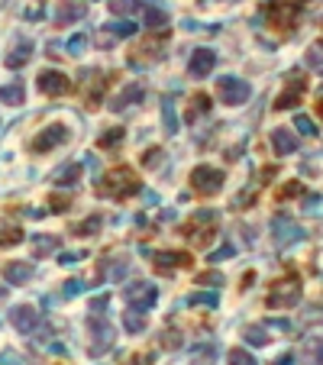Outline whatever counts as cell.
I'll list each match as a JSON object with an SVG mask.
<instances>
[{"label": "cell", "instance_id": "9c48e42d", "mask_svg": "<svg viewBox=\"0 0 323 365\" xmlns=\"http://www.w3.org/2000/svg\"><path fill=\"white\" fill-rule=\"evenodd\" d=\"M123 300L136 310H149L158 300V288L156 285H149V281H133V285L123 288Z\"/></svg>", "mask_w": 323, "mask_h": 365}, {"label": "cell", "instance_id": "4fadbf2b", "mask_svg": "<svg viewBox=\"0 0 323 365\" xmlns=\"http://www.w3.org/2000/svg\"><path fill=\"white\" fill-rule=\"evenodd\" d=\"M133 33H136L133 23H110V26H101L97 33H94V42H97L101 49H110L113 42H120V39L133 36Z\"/></svg>", "mask_w": 323, "mask_h": 365}, {"label": "cell", "instance_id": "f546056e", "mask_svg": "<svg viewBox=\"0 0 323 365\" xmlns=\"http://www.w3.org/2000/svg\"><path fill=\"white\" fill-rule=\"evenodd\" d=\"M101 226H103V217L94 214V217H88V220H81L78 226H72V233L74 236H94V233H101Z\"/></svg>", "mask_w": 323, "mask_h": 365}, {"label": "cell", "instance_id": "52a82bcc", "mask_svg": "<svg viewBox=\"0 0 323 365\" xmlns=\"http://www.w3.org/2000/svg\"><path fill=\"white\" fill-rule=\"evenodd\" d=\"M217 97L226 107H240V103L249 101V85L236 75H223V78H217Z\"/></svg>", "mask_w": 323, "mask_h": 365}, {"label": "cell", "instance_id": "7bdbcfd3", "mask_svg": "<svg viewBox=\"0 0 323 365\" xmlns=\"http://www.w3.org/2000/svg\"><path fill=\"white\" fill-rule=\"evenodd\" d=\"M226 359H230V365H258L256 359H252V356H249V353H246L242 346L230 349V356H226Z\"/></svg>", "mask_w": 323, "mask_h": 365}, {"label": "cell", "instance_id": "83f0119b", "mask_svg": "<svg viewBox=\"0 0 323 365\" xmlns=\"http://www.w3.org/2000/svg\"><path fill=\"white\" fill-rule=\"evenodd\" d=\"M123 327H126V333H142V330H146V314L136 307H129L126 314H123Z\"/></svg>", "mask_w": 323, "mask_h": 365}, {"label": "cell", "instance_id": "e575fe53", "mask_svg": "<svg viewBox=\"0 0 323 365\" xmlns=\"http://www.w3.org/2000/svg\"><path fill=\"white\" fill-rule=\"evenodd\" d=\"M162 123H165L168 136H172V133H178V113H175V103H172V101L162 103Z\"/></svg>", "mask_w": 323, "mask_h": 365}, {"label": "cell", "instance_id": "5bb4252c", "mask_svg": "<svg viewBox=\"0 0 323 365\" xmlns=\"http://www.w3.org/2000/svg\"><path fill=\"white\" fill-rule=\"evenodd\" d=\"M213 68H217V52H213V49H194L191 62H188L191 78H207Z\"/></svg>", "mask_w": 323, "mask_h": 365}, {"label": "cell", "instance_id": "bcb514c9", "mask_svg": "<svg viewBox=\"0 0 323 365\" xmlns=\"http://www.w3.org/2000/svg\"><path fill=\"white\" fill-rule=\"evenodd\" d=\"M88 288L81 278H72V281H65V288H62V294L65 298H74V294H81V291Z\"/></svg>", "mask_w": 323, "mask_h": 365}, {"label": "cell", "instance_id": "7dc6e473", "mask_svg": "<svg viewBox=\"0 0 323 365\" xmlns=\"http://www.w3.org/2000/svg\"><path fill=\"white\" fill-rule=\"evenodd\" d=\"M194 281H197V285H207V288H213V285H223V275L220 272H201Z\"/></svg>", "mask_w": 323, "mask_h": 365}, {"label": "cell", "instance_id": "ee69618b", "mask_svg": "<svg viewBox=\"0 0 323 365\" xmlns=\"http://www.w3.org/2000/svg\"><path fill=\"white\" fill-rule=\"evenodd\" d=\"M49 207H52L56 214H65V210L72 207V197H68V194H52V197H49Z\"/></svg>", "mask_w": 323, "mask_h": 365}, {"label": "cell", "instance_id": "ba28073f", "mask_svg": "<svg viewBox=\"0 0 323 365\" xmlns=\"http://www.w3.org/2000/svg\"><path fill=\"white\" fill-rule=\"evenodd\" d=\"M68 139H72L68 126H65V123H52V126H46V130H39V136L29 142V149L36 152V155H46V152H52V149H58V146H65Z\"/></svg>", "mask_w": 323, "mask_h": 365}, {"label": "cell", "instance_id": "ac0fdd59", "mask_svg": "<svg viewBox=\"0 0 323 365\" xmlns=\"http://www.w3.org/2000/svg\"><path fill=\"white\" fill-rule=\"evenodd\" d=\"M29 58H33V42H29V39H19L17 46L7 52V58H3V62H7L10 71H19L23 65H29Z\"/></svg>", "mask_w": 323, "mask_h": 365}, {"label": "cell", "instance_id": "ffe728a7", "mask_svg": "<svg viewBox=\"0 0 323 365\" xmlns=\"http://www.w3.org/2000/svg\"><path fill=\"white\" fill-rule=\"evenodd\" d=\"M272 149H275V155H291L297 149V136L285 126H275L272 130Z\"/></svg>", "mask_w": 323, "mask_h": 365}, {"label": "cell", "instance_id": "7402d4cb", "mask_svg": "<svg viewBox=\"0 0 323 365\" xmlns=\"http://www.w3.org/2000/svg\"><path fill=\"white\" fill-rule=\"evenodd\" d=\"M84 78H88V107H97L101 103V94H103V87H107V78H103V71H84Z\"/></svg>", "mask_w": 323, "mask_h": 365}, {"label": "cell", "instance_id": "9a60e30c", "mask_svg": "<svg viewBox=\"0 0 323 365\" xmlns=\"http://www.w3.org/2000/svg\"><path fill=\"white\" fill-rule=\"evenodd\" d=\"M10 323H13L17 333H33L39 323V310L29 307V304H19V307L10 310Z\"/></svg>", "mask_w": 323, "mask_h": 365}, {"label": "cell", "instance_id": "d6a6232c", "mask_svg": "<svg viewBox=\"0 0 323 365\" xmlns=\"http://www.w3.org/2000/svg\"><path fill=\"white\" fill-rule=\"evenodd\" d=\"M191 307H217L220 304V294L217 291H194L191 298H188Z\"/></svg>", "mask_w": 323, "mask_h": 365}, {"label": "cell", "instance_id": "2e32d148", "mask_svg": "<svg viewBox=\"0 0 323 365\" xmlns=\"http://www.w3.org/2000/svg\"><path fill=\"white\" fill-rule=\"evenodd\" d=\"M84 13H88V7L81 0H62L56 10V26H72V23L84 19Z\"/></svg>", "mask_w": 323, "mask_h": 365}, {"label": "cell", "instance_id": "7c38bea8", "mask_svg": "<svg viewBox=\"0 0 323 365\" xmlns=\"http://www.w3.org/2000/svg\"><path fill=\"white\" fill-rule=\"evenodd\" d=\"M301 226L291 220L288 214H278L272 217V239H275V246H288V243H295V239H301Z\"/></svg>", "mask_w": 323, "mask_h": 365}, {"label": "cell", "instance_id": "681fc988", "mask_svg": "<svg viewBox=\"0 0 323 365\" xmlns=\"http://www.w3.org/2000/svg\"><path fill=\"white\" fill-rule=\"evenodd\" d=\"M301 191H304V187L295 181V185H288V187H281V191H278V201H285V197H295V194H301Z\"/></svg>", "mask_w": 323, "mask_h": 365}, {"label": "cell", "instance_id": "9f6ffc18", "mask_svg": "<svg viewBox=\"0 0 323 365\" xmlns=\"http://www.w3.org/2000/svg\"><path fill=\"white\" fill-rule=\"evenodd\" d=\"M317 113H320V117H323V94H320V103H317Z\"/></svg>", "mask_w": 323, "mask_h": 365}, {"label": "cell", "instance_id": "11a10c76", "mask_svg": "<svg viewBox=\"0 0 323 365\" xmlns=\"http://www.w3.org/2000/svg\"><path fill=\"white\" fill-rule=\"evenodd\" d=\"M275 365H295V356H281Z\"/></svg>", "mask_w": 323, "mask_h": 365}, {"label": "cell", "instance_id": "f5cc1de1", "mask_svg": "<svg viewBox=\"0 0 323 365\" xmlns=\"http://www.w3.org/2000/svg\"><path fill=\"white\" fill-rule=\"evenodd\" d=\"M107 300H110L107 294H101V298H94V300H91V310H94V314H103V307H107Z\"/></svg>", "mask_w": 323, "mask_h": 365}, {"label": "cell", "instance_id": "d4e9b609", "mask_svg": "<svg viewBox=\"0 0 323 365\" xmlns=\"http://www.w3.org/2000/svg\"><path fill=\"white\" fill-rule=\"evenodd\" d=\"M17 243H23V230H19V223L7 220V217H0V249L17 246Z\"/></svg>", "mask_w": 323, "mask_h": 365}, {"label": "cell", "instance_id": "3957f363", "mask_svg": "<svg viewBox=\"0 0 323 365\" xmlns=\"http://www.w3.org/2000/svg\"><path fill=\"white\" fill-rule=\"evenodd\" d=\"M185 236L197 246V249H204V246L217 236V214H213V210H197L194 220L185 226Z\"/></svg>", "mask_w": 323, "mask_h": 365}, {"label": "cell", "instance_id": "4dcf8cb0", "mask_svg": "<svg viewBox=\"0 0 323 365\" xmlns=\"http://www.w3.org/2000/svg\"><path fill=\"white\" fill-rule=\"evenodd\" d=\"M242 337H246L249 346H265L268 343V327H262V323H249V327L242 330Z\"/></svg>", "mask_w": 323, "mask_h": 365}, {"label": "cell", "instance_id": "484cf974", "mask_svg": "<svg viewBox=\"0 0 323 365\" xmlns=\"http://www.w3.org/2000/svg\"><path fill=\"white\" fill-rule=\"evenodd\" d=\"M23 97H26V91H23V85H19V81H13V85H3V87H0V103L19 107V103H23Z\"/></svg>", "mask_w": 323, "mask_h": 365}, {"label": "cell", "instance_id": "c3c4849f", "mask_svg": "<svg viewBox=\"0 0 323 365\" xmlns=\"http://www.w3.org/2000/svg\"><path fill=\"white\" fill-rule=\"evenodd\" d=\"M84 49H88V36H74L72 42H68V52H72V56H81Z\"/></svg>", "mask_w": 323, "mask_h": 365}, {"label": "cell", "instance_id": "8fae6325", "mask_svg": "<svg viewBox=\"0 0 323 365\" xmlns=\"http://www.w3.org/2000/svg\"><path fill=\"white\" fill-rule=\"evenodd\" d=\"M36 87H39V94H46V97H62V94H68L72 91V81L62 75V71H39V78H36Z\"/></svg>", "mask_w": 323, "mask_h": 365}, {"label": "cell", "instance_id": "cb8c5ba5", "mask_svg": "<svg viewBox=\"0 0 323 365\" xmlns=\"http://www.w3.org/2000/svg\"><path fill=\"white\" fill-rule=\"evenodd\" d=\"M33 265L29 262H10V265H3V278H7V285H26L29 278H33Z\"/></svg>", "mask_w": 323, "mask_h": 365}, {"label": "cell", "instance_id": "1f68e13d", "mask_svg": "<svg viewBox=\"0 0 323 365\" xmlns=\"http://www.w3.org/2000/svg\"><path fill=\"white\" fill-rule=\"evenodd\" d=\"M210 110V97H207V94H194L191 97V107H188V120H201L204 113Z\"/></svg>", "mask_w": 323, "mask_h": 365}, {"label": "cell", "instance_id": "b9f144b4", "mask_svg": "<svg viewBox=\"0 0 323 365\" xmlns=\"http://www.w3.org/2000/svg\"><path fill=\"white\" fill-rule=\"evenodd\" d=\"M304 58H307V65L310 68H323V42H310Z\"/></svg>", "mask_w": 323, "mask_h": 365}, {"label": "cell", "instance_id": "d590c367", "mask_svg": "<svg viewBox=\"0 0 323 365\" xmlns=\"http://www.w3.org/2000/svg\"><path fill=\"white\" fill-rule=\"evenodd\" d=\"M162 165H165V152L162 149H146L142 152V169L156 171V169H162Z\"/></svg>", "mask_w": 323, "mask_h": 365}, {"label": "cell", "instance_id": "277c9868", "mask_svg": "<svg viewBox=\"0 0 323 365\" xmlns=\"http://www.w3.org/2000/svg\"><path fill=\"white\" fill-rule=\"evenodd\" d=\"M88 333H91V346H88V353H91L94 359H101L103 353H110L113 337H117V333H113V327L101 317V314L88 317Z\"/></svg>", "mask_w": 323, "mask_h": 365}, {"label": "cell", "instance_id": "60d3db41", "mask_svg": "<svg viewBox=\"0 0 323 365\" xmlns=\"http://www.w3.org/2000/svg\"><path fill=\"white\" fill-rule=\"evenodd\" d=\"M295 130L301 133V136H317L314 120H310V117H304V113H297V117H295Z\"/></svg>", "mask_w": 323, "mask_h": 365}, {"label": "cell", "instance_id": "6da1fadb", "mask_svg": "<svg viewBox=\"0 0 323 365\" xmlns=\"http://www.w3.org/2000/svg\"><path fill=\"white\" fill-rule=\"evenodd\" d=\"M139 187H142V181H139L136 171L120 165V169H110L101 181H97V194L110 197V201H126V197L139 194Z\"/></svg>", "mask_w": 323, "mask_h": 365}, {"label": "cell", "instance_id": "db71d44e", "mask_svg": "<svg viewBox=\"0 0 323 365\" xmlns=\"http://www.w3.org/2000/svg\"><path fill=\"white\" fill-rule=\"evenodd\" d=\"M149 362H152V356H149V353H146V356H139V353H136V356L129 359L126 365H149Z\"/></svg>", "mask_w": 323, "mask_h": 365}, {"label": "cell", "instance_id": "8d00e7d4", "mask_svg": "<svg viewBox=\"0 0 323 365\" xmlns=\"http://www.w3.org/2000/svg\"><path fill=\"white\" fill-rule=\"evenodd\" d=\"M301 356H304L307 362H323V343L320 339H307L304 349H301Z\"/></svg>", "mask_w": 323, "mask_h": 365}, {"label": "cell", "instance_id": "8992f818", "mask_svg": "<svg viewBox=\"0 0 323 365\" xmlns=\"http://www.w3.org/2000/svg\"><path fill=\"white\" fill-rule=\"evenodd\" d=\"M191 187H194V194H201V197L220 194V187H223V171H220V169H213V165H197V169L191 171Z\"/></svg>", "mask_w": 323, "mask_h": 365}, {"label": "cell", "instance_id": "d6986e66", "mask_svg": "<svg viewBox=\"0 0 323 365\" xmlns=\"http://www.w3.org/2000/svg\"><path fill=\"white\" fill-rule=\"evenodd\" d=\"M142 26L165 29L168 26V10H162L156 0H146V3H142Z\"/></svg>", "mask_w": 323, "mask_h": 365}, {"label": "cell", "instance_id": "5b68a950", "mask_svg": "<svg viewBox=\"0 0 323 365\" xmlns=\"http://www.w3.org/2000/svg\"><path fill=\"white\" fill-rule=\"evenodd\" d=\"M165 46H168V36H149V39H142V42L133 49V56H129V65H133V68L156 65L158 58L165 56Z\"/></svg>", "mask_w": 323, "mask_h": 365}, {"label": "cell", "instance_id": "603a6c76", "mask_svg": "<svg viewBox=\"0 0 323 365\" xmlns=\"http://www.w3.org/2000/svg\"><path fill=\"white\" fill-rule=\"evenodd\" d=\"M81 171H84V165L81 162H68V165H62V169H56L52 171V181H56V185H78V181H81Z\"/></svg>", "mask_w": 323, "mask_h": 365}, {"label": "cell", "instance_id": "816d5d0a", "mask_svg": "<svg viewBox=\"0 0 323 365\" xmlns=\"http://www.w3.org/2000/svg\"><path fill=\"white\" fill-rule=\"evenodd\" d=\"M81 259H84V253H62L58 262H62V265H74V262H81Z\"/></svg>", "mask_w": 323, "mask_h": 365}, {"label": "cell", "instance_id": "6f0895ef", "mask_svg": "<svg viewBox=\"0 0 323 365\" xmlns=\"http://www.w3.org/2000/svg\"><path fill=\"white\" fill-rule=\"evenodd\" d=\"M3 298H7V288H0V300H3Z\"/></svg>", "mask_w": 323, "mask_h": 365}, {"label": "cell", "instance_id": "f1b7e54d", "mask_svg": "<svg viewBox=\"0 0 323 365\" xmlns=\"http://www.w3.org/2000/svg\"><path fill=\"white\" fill-rule=\"evenodd\" d=\"M126 269H129L126 255H117V259H113L110 265H107V262H101V272H97V281H103V275H107V272H110L113 278H123V275H126Z\"/></svg>", "mask_w": 323, "mask_h": 365}, {"label": "cell", "instance_id": "7a4b0ae2", "mask_svg": "<svg viewBox=\"0 0 323 365\" xmlns=\"http://www.w3.org/2000/svg\"><path fill=\"white\" fill-rule=\"evenodd\" d=\"M301 300V278L297 275H288V278H278L268 291V307L272 310H288Z\"/></svg>", "mask_w": 323, "mask_h": 365}, {"label": "cell", "instance_id": "ab89813d", "mask_svg": "<svg viewBox=\"0 0 323 365\" xmlns=\"http://www.w3.org/2000/svg\"><path fill=\"white\" fill-rule=\"evenodd\" d=\"M158 343H162V349H168V353H175V349H181V333H178V330H165Z\"/></svg>", "mask_w": 323, "mask_h": 365}, {"label": "cell", "instance_id": "e0dca14e", "mask_svg": "<svg viewBox=\"0 0 323 365\" xmlns=\"http://www.w3.org/2000/svg\"><path fill=\"white\" fill-rule=\"evenodd\" d=\"M142 97H146V87H142V85H126V87H123V91L110 101V110H113V113L129 110L133 103H142Z\"/></svg>", "mask_w": 323, "mask_h": 365}, {"label": "cell", "instance_id": "30bf717a", "mask_svg": "<svg viewBox=\"0 0 323 365\" xmlns=\"http://www.w3.org/2000/svg\"><path fill=\"white\" fill-rule=\"evenodd\" d=\"M304 94H307V78L301 75V71H291L288 81H285V91L275 97V110H291V107H295Z\"/></svg>", "mask_w": 323, "mask_h": 365}, {"label": "cell", "instance_id": "4316f807", "mask_svg": "<svg viewBox=\"0 0 323 365\" xmlns=\"http://www.w3.org/2000/svg\"><path fill=\"white\" fill-rule=\"evenodd\" d=\"M58 243H62L58 236H36V239H33V255H36V259H46L49 253L58 249Z\"/></svg>", "mask_w": 323, "mask_h": 365}, {"label": "cell", "instance_id": "836d02e7", "mask_svg": "<svg viewBox=\"0 0 323 365\" xmlns=\"http://www.w3.org/2000/svg\"><path fill=\"white\" fill-rule=\"evenodd\" d=\"M123 136H126V133H123L120 126H110L107 133H101V139H97V149H117V146L123 142Z\"/></svg>", "mask_w": 323, "mask_h": 365}, {"label": "cell", "instance_id": "f35d334b", "mask_svg": "<svg viewBox=\"0 0 323 365\" xmlns=\"http://www.w3.org/2000/svg\"><path fill=\"white\" fill-rule=\"evenodd\" d=\"M213 359H217V349L213 346H197L191 356V365H213Z\"/></svg>", "mask_w": 323, "mask_h": 365}, {"label": "cell", "instance_id": "74e56055", "mask_svg": "<svg viewBox=\"0 0 323 365\" xmlns=\"http://www.w3.org/2000/svg\"><path fill=\"white\" fill-rule=\"evenodd\" d=\"M142 7L139 0H110V13L113 17H126V13H136Z\"/></svg>", "mask_w": 323, "mask_h": 365}, {"label": "cell", "instance_id": "44dd1931", "mask_svg": "<svg viewBox=\"0 0 323 365\" xmlns=\"http://www.w3.org/2000/svg\"><path fill=\"white\" fill-rule=\"evenodd\" d=\"M156 269L158 272H175V269H188L191 265V255L188 253H156Z\"/></svg>", "mask_w": 323, "mask_h": 365}, {"label": "cell", "instance_id": "f6af8a7d", "mask_svg": "<svg viewBox=\"0 0 323 365\" xmlns=\"http://www.w3.org/2000/svg\"><path fill=\"white\" fill-rule=\"evenodd\" d=\"M0 365H26L17 349H0Z\"/></svg>", "mask_w": 323, "mask_h": 365}, {"label": "cell", "instance_id": "f907efd6", "mask_svg": "<svg viewBox=\"0 0 323 365\" xmlns=\"http://www.w3.org/2000/svg\"><path fill=\"white\" fill-rule=\"evenodd\" d=\"M230 255H233V246H223V249H217V253L210 255V262H226Z\"/></svg>", "mask_w": 323, "mask_h": 365}]
</instances>
